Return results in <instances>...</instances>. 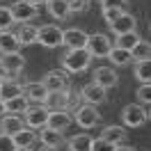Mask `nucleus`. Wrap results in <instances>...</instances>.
<instances>
[{
  "mask_svg": "<svg viewBox=\"0 0 151 151\" xmlns=\"http://www.w3.org/2000/svg\"><path fill=\"white\" fill-rule=\"evenodd\" d=\"M62 37H64V30H60V25H55V23H46V25L39 28L37 41L44 48H57L60 44H62Z\"/></svg>",
  "mask_w": 151,
  "mask_h": 151,
  "instance_id": "nucleus-4",
  "label": "nucleus"
},
{
  "mask_svg": "<svg viewBox=\"0 0 151 151\" xmlns=\"http://www.w3.org/2000/svg\"><path fill=\"white\" fill-rule=\"evenodd\" d=\"M73 124V117L66 112V110H57V112H50V117H48V128H53V131H66L69 126Z\"/></svg>",
  "mask_w": 151,
  "mask_h": 151,
  "instance_id": "nucleus-17",
  "label": "nucleus"
},
{
  "mask_svg": "<svg viewBox=\"0 0 151 151\" xmlns=\"http://www.w3.org/2000/svg\"><path fill=\"white\" fill-rule=\"evenodd\" d=\"M140 41V35L137 32H128V35H119V37L114 39V46L117 48H126V50H131L135 44Z\"/></svg>",
  "mask_w": 151,
  "mask_h": 151,
  "instance_id": "nucleus-30",
  "label": "nucleus"
},
{
  "mask_svg": "<svg viewBox=\"0 0 151 151\" xmlns=\"http://www.w3.org/2000/svg\"><path fill=\"white\" fill-rule=\"evenodd\" d=\"M37 35H39V28L30 25V23H23V25L19 28V32H16L21 46H30V44H35V41H37Z\"/></svg>",
  "mask_w": 151,
  "mask_h": 151,
  "instance_id": "nucleus-23",
  "label": "nucleus"
},
{
  "mask_svg": "<svg viewBox=\"0 0 151 151\" xmlns=\"http://www.w3.org/2000/svg\"><path fill=\"white\" fill-rule=\"evenodd\" d=\"M126 9H103V19L108 21V23H112V21H117L119 16H122Z\"/></svg>",
  "mask_w": 151,
  "mask_h": 151,
  "instance_id": "nucleus-38",
  "label": "nucleus"
},
{
  "mask_svg": "<svg viewBox=\"0 0 151 151\" xmlns=\"http://www.w3.org/2000/svg\"><path fill=\"white\" fill-rule=\"evenodd\" d=\"M147 119H149V112L140 103H131L122 110V122L126 128H140V126L147 124Z\"/></svg>",
  "mask_w": 151,
  "mask_h": 151,
  "instance_id": "nucleus-2",
  "label": "nucleus"
},
{
  "mask_svg": "<svg viewBox=\"0 0 151 151\" xmlns=\"http://www.w3.org/2000/svg\"><path fill=\"white\" fill-rule=\"evenodd\" d=\"M87 2H92V0H87Z\"/></svg>",
  "mask_w": 151,
  "mask_h": 151,
  "instance_id": "nucleus-47",
  "label": "nucleus"
},
{
  "mask_svg": "<svg viewBox=\"0 0 151 151\" xmlns=\"http://www.w3.org/2000/svg\"><path fill=\"white\" fill-rule=\"evenodd\" d=\"M92 60L94 57L89 55L87 48H69L64 53V57H62V66H64V71H69V73H83V71L89 69Z\"/></svg>",
  "mask_w": 151,
  "mask_h": 151,
  "instance_id": "nucleus-1",
  "label": "nucleus"
},
{
  "mask_svg": "<svg viewBox=\"0 0 151 151\" xmlns=\"http://www.w3.org/2000/svg\"><path fill=\"white\" fill-rule=\"evenodd\" d=\"M0 89H2V80H0Z\"/></svg>",
  "mask_w": 151,
  "mask_h": 151,
  "instance_id": "nucleus-45",
  "label": "nucleus"
},
{
  "mask_svg": "<svg viewBox=\"0 0 151 151\" xmlns=\"http://www.w3.org/2000/svg\"><path fill=\"white\" fill-rule=\"evenodd\" d=\"M108 60H110L114 66H126V64H131V62H133V60H131V50H126V48H117V46H112Z\"/></svg>",
  "mask_w": 151,
  "mask_h": 151,
  "instance_id": "nucleus-26",
  "label": "nucleus"
},
{
  "mask_svg": "<svg viewBox=\"0 0 151 151\" xmlns=\"http://www.w3.org/2000/svg\"><path fill=\"white\" fill-rule=\"evenodd\" d=\"M108 25H110V30H112L117 37H119V35H128V32H137V21H135V16L128 14V12H124L117 21L108 23Z\"/></svg>",
  "mask_w": 151,
  "mask_h": 151,
  "instance_id": "nucleus-10",
  "label": "nucleus"
},
{
  "mask_svg": "<svg viewBox=\"0 0 151 151\" xmlns=\"http://www.w3.org/2000/svg\"><path fill=\"white\" fill-rule=\"evenodd\" d=\"M25 128V119L21 117V114H5L2 117V122H0V133H7V135H16Z\"/></svg>",
  "mask_w": 151,
  "mask_h": 151,
  "instance_id": "nucleus-14",
  "label": "nucleus"
},
{
  "mask_svg": "<svg viewBox=\"0 0 151 151\" xmlns=\"http://www.w3.org/2000/svg\"><path fill=\"white\" fill-rule=\"evenodd\" d=\"M16 149L19 147H16L14 137L7 135V133H0V151H16Z\"/></svg>",
  "mask_w": 151,
  "mask_h": 151,
  "instance_id": "nucleus-33",
  "label": "nucleus"
},
{
  "mask_svg": "<svg viewBox=\"0 0 151 151\" xmlns=\"http://www.w3.org/2000/svg\"><path fill=\"white\" fill-rule=\"evenodd\" d=\"M112 151H137V149H135V147H131V144H126V142H124V144H117V147H114Z\"/></svg>",
  "mask_w": 151,
  "mask_h": 151,
  "instance_id": "nucleus-39",
  "label": "nucleus"
},
{
  "mask_svg": "<svg viewBox=\"0 0 151 151\" xmlns=\"http://www.w3.org/2000/svg\"><path fill=\"white\" fill-rule=\"evenodd\" d=\"M87 50H89V55L94 57H108L110 55V50H112V39L103 35V32H96V35H89L87 39Z\"/></svg>",
  "mask_w": 151,
  "mask_h": 151,
  "instance_id": "nucleus-3",
  "label": "nucleus"
},
{
  "mask_svg": "<svg viewBox=\"0 0 151 151\" xmlns=\"http://www.w3.org/2000/svg\"><path fill=\"white\" fill-rule=\"evenodd\" d=\"M16 151H28V149H16Z\"/></svg>",
  "mask_w": 151,
  "mask_h": 151,
  "instance_id": "nucleus-44",
  "label": "nucleus"
},
{
  "mask_svg": "<svg viewBox=\"0 0 151 151\" xmlns=\"http://www.w3.org/2000/svg\"><path fill=\"white\" fill-rule=\"evenodd\" d=\"M92 142L94 140L87 133H80V135L69 140V151H92Z\"/></svg>",
  "mask_w": 151,
  "mask_h": 151,
  "instance_id": "nucleus-28",
  "label": "nucleus"
},
{
  "mask_svg": "<svg viewBox=\"0 0 151 151\" xmlns=\"http://www.w3.org/2000/svg\"><path fill=\"white\" fill-rule=\"evenodd\" d=\"M69 2V9H71V14H80V12H85L87 9V0H66Z\"/></svg>",
  "mask_w": 151,
  "mask_h": 151,
  "instance_id": "nucleus-37",
  "label": "nucleus"
},
{
  "mask_svg": "<svg viewBox=\"0 0 151 151\" xmlns=\"http://www.w3.org/2000/svg\"><path fill=\"white\" fill-rule=\"evenodd\" d=\"M0 62H2V66L7 69L9 76H16L25 69V57L21 55V53H5V55L0 57Z\"/></svg>",
  "mask_w": 151,
  "mask_h": 151,
  "instance_id": "nucleus-15",
  "label": "nucleus"
},
{
  "mask_svg": "<svg viewBox=\"0 0 151 151\" xmlns=\"http://www.w3.org/2000/svg\"><path fill=\"white\" fill-rule=\"evenodd\" d=\"M80 101H83L80 92H71V94H69V108H66V112H76V110L80 108Z\"/></svg>",
  "mask_w": 151,
  "mask_h": 151,
  "instance_id": "nucleus-36",
  "label": "nucleus"
},
{
  "mask_svg": "<svg viewBox=\"0 0 151 151\" xmlns=\"http://www.w3.org/2000/svg\"><path fill=\"white\" fill-rule=\"evenodd\" d=\"M76 124L80 126V128H94L96 124L101 122V112L96 110V105H89V103H85V105H80L78 110H76Z\"/></svg>",
  "mask_w": 151,
  "mask_h": 151,
  "instance_id": "nucleus-7",
  "label": "nucleus"
},
{
  "mask_svg": "<svg viewBox=\"0 0 151 151\" xmlns=\"http://www.w3.org/2000/svg\"><path fill=\"white\" fill-rule=\"evenodd\" d=\"M14 142H16V147H19V149H30V147L37 142V133L25 126L21 133H16V135H14Z\"/></svg>",
  "mask_w": 151,
  "mask_h": 151,
  "instance_id": "nucleus-25",
  "label": "nucleus"
},
{
  "mask_svg": "<svg viewBox=\"0 0 151 151\" xmlns=\"http://www.w3.org/2000/svg\"><path fill=\"white\" fill-rule=\"evenodd\" d=\"M114 144H110L108 140H103V137H96L94 142H92V151H112Z\"/></svg>",
  "mask_w": 151,
  "mask_h": 151,
  "instance_id": "nucleus-35",
  "label": "nucleus"
},
{
  "mask_svg": "<svg viewBox=\"0 0 151 151\" xmlns=\"http://www.w3.org/2000/svg\"><path fill=\"white\" fill-rule=\"evenodd\" d=\"M23 94V87L19 83H9V80H2V89H0V99L2 101H9V99H16V96Z\"/></svg>",
  "mask_w": 151,
  "mask_h": 151,
  "instance_id": "nucleus-29",
  "label": "nucleus"
},
{
  "mask_svg": "<svg viewBox=\"0 0 151 151\" xmlns=\"http://www.w3.org/2000/svg\"><path fill=\"white\" fill-rule=\"evenodd\" d=\"M28 108H30V101L23 94L16 96V99L5 101V110H7V114H25V112H28Z\"/></svg>",
  "mask_w": 151,
  "mask_h": 151,
  "instance_id": "nucleus-22",
  "label": "nucleus"
},
{
  "mask_svg": "<svg viewBox=\"0 0 151 151\" xmlns=\"http://www.w3.org/2000/svg\"><path fill=\"white\" fill-rule=\"evenodd\" d=\"M5 78H7V69H5L2 62H0V80H5Z\"/></svg>",
  "mask_w": 151,
  "mask_h": 151,
  "instance_id": "nucleus-40",
  "label": "nucleus"
},
{
  "mask_svg": "<svg viewBox=\"0 0 151 151\" xmlns=\"http://www.w3.org/2000/svg\"><path fill=\"white\" fill-rule=\"evenodd\" d=\"M39 142L46 144V147H55V149H60V147L64 144V137H62V133H60V131H53V128L44 126V128H39Z\"/></svg>",
  "mask_w": 151,
  "mask_h": 151,
  "instance_id": "nucleus-18",
  "label": "nucleus"
},
{
  "mask_svg": "<svg viewBox=\"0 0 151 151\" xmlns=\"http://www.w3.org/2000/svg\"><path fill=\"white\" fill-rule=\"evenodd\" d=\"M14 23H16V19H14V14H12V7L0 5V32H7Z\"/></svg>",
  "mask_w": 151,
  "mask_h": 151,
  "instance_id": "nucleus-31",
  "label": "nucleus"
},
{
  "mask_svg": "<svg viewBox=\"0 0 151 151\" xmlns=\"http://www.w3.org/2000/svg\"><path fill=\"white\" fill-rule=\"evenodd\" d=\"M131 60L133 62H144V60H151V44L140 39L135 46L131 48Z\"/></svg>",
  "mask_w": 151,
  "mask_h": 151,
  "instance_id": "nucleus-24",
  "label": "nucleus"
},
{
  "mask_svg": "<svg viewBox=\"0 0 151 151\" xmlns=\"http://www.w3.org/2000/svg\"><path fill=\"white\" fill-rule=\"evenodd\" d=\"M103 9H126L128 0H99Z\"/></svg>",
  "mask_w": 151,
  "mask_h": 151,
  "instance_id": "nucleus-34",
  "label": "nucleus"
},
{
  "mask_svg": "<svg viewBox=\"0 0 151 151\" xmlns=\"http://www.w3.org/2000/svg\"><path fill=\"white\" fill-rule=\"evenodd\" d=\"M105 92H108L105 87L96 85L94 80H92V83H87V85L80 89V96H83V101L89 103V105H101V103H105V99H108Z\"/></svg>",
  "mask_w": 151,
  "mask_h": 151,
  "instance_id": "nucleus-9",
  "label": "nucleus"
},
{
  "mask_svg": "<svg viewBox=\"0 0 151 151\" xmlns=\"http://www.w3.org/2000/svg\"><path fill=\"white\" fill-rule=\"evenodd\" d=\"M28 2H32L35 7H39V5H48V0H28Z\"/></svg>",
  "mask_w": 151,
  "mask_h": 151,
  "instance_id": "nucleus-42",
  "label": "nucleus"
},
{
  "mask_svg": "<svg viewBox=\"0 0 151 151\" xmlns=\"http://www.w3.org/2000/svg\"><path fill=\"white\" fill-rule=\"evenodd\" d=\"M12 14H14L16 23L23 25V23H30V21H35L39 16V7H35L28 0H19V2L12 5Z\"/></svg>",
  "mask_w": 151,
  "mask_h": 151,
  "instance_id": "nucleus-8",
  "label": "nucleus"
},
{
  "mask_svg": "<svg viewBox=\"0 0 151 151\" xmlns=\"http://www.w3.org/2000/svg\"><path fill=\"white\" fill-rule=\"evenodd\" d=\"M48 14L55 21H66L71 16V9H69V2L66 0H48Z\"/></svg>",
  "mask_w": 151,
  "mask_h": 151,
  "instance_id": "nucleus-19",
  "label": "nucleus"
},
{
  "mask_svg": "<svg viewBox=\"0 0 151 151\" xmlns=\"http://www.w3.org/2000/svg\"><path fill=\"white\" fill-rule=\"evenodd\" d=\"M37 151H60V149H55V147H46V144H41Z\"/></svg>",
  "mask_w": 151,
  "mask_h": 151,
  "instance_id": "nucleus-41",
  "label": "nucleus"
},
{
  "mask_svg": "<svg viewBox=\"0 0 151 151\" xmlns=\"http://www.w3.org/2000/svg\"><path fill=\"white\" fill-rule=\"evenodd\" d=\"M41 83H44V87H46L48 92H66L69 89V71L53 69V71H48L41 78Z\"/></svg>",
  "mask_w": 151,
  "mask_h": 151,
  "instance_id": "nucleus-6",
  "label": "nucleus"
},
{
  "mask_svg": "<svg viewBox=\"0 0 151 151\" xmlns=\"http://www.w3.org/2000/svg\"><path fill=\"white\" fill-rule=\"evenodd\" d=\"M87 39H89V35H87L85 30H80V28H69V30H64L62 44L66 46V50H69V48H85V46H87Z\"/></svg>",
  "mask_w": 151,
  "mask_h": 151,
  "instance_id": "nucleus-11",
  "label": "nucleus"
},
{
  "mask_svg": "<svg viewBox=\"0 0 151 151\" xmlns=\"http://www.w3.org/2000/svg\"><path fill=\"white\" fill-rule=\"evenodd\" d=\"M5 114H7V110H5V101L0 99V117H5Z\"/></svg>",
  "mask_w": 151,
  "mask_h": 151,
  "instance_id": "nucleus-43",
  "label": "nucleus"
},
{
  "mask_svg": "<svg viewBox=\"0 0 151 151\" xmlns=\"http://www.w3.org/2000/svg\"><path fill=\"white\" fill-rule=\"evenodd\" d=\"M19 48H21V41L19 37L14 35V32H0V53L5 55V53H19Z\"/></svg>",
  "mask_w": 151,
  "mask_h": 151,
  "instance_id": "nucleus-21",
  "label": "nucleus"
},
{
  "mask_svg": "<svg viewBox=\"0 0 151 151\" xmlns=\"http://www.w3.org/2000/svg\"><path fill=\"white\" fill-rule=\"evenodd\" d=\"M135 78L140 80L142 85H151V60H144V62H135V69H133Z\"/></svg>",
  "mask_w": 151,
  "mask_h": 151,
  "instance_id": "nucleus-27",
  "label": "nucleus"
},
{
  "mask_svg": "<svg viewBox=\"0 0 151 151\" xmlns=\"http://www.w3.org/2000/svg\"><path fill=\"white\" fill-rule=\"evenodd\" d=\"M101 137L117 147V144H124V142H126V131H124V126H114L112 124V126H105L103 131H101Z\"/></svg>",
  "mask_w": 151,
  "mask_h": 151,
  "instance_id": "nucleus-20",
  "label": "nucleus"
},
{
  "mask_svg": "<svg viewBox=\"0 0 151 151\" xmlns=\"http://www.w3.org/2000/svg\"><path fill=\"white\" fill-rule=\"evenodd\" d=\"M135 94H137L140 105H151V85H140Z\"/></svg>",
  "mask_w": 151,
  "mask_h": 151,
  "instance_id": "nucleus-32",
  "label": "nucleus"
},
{
  "mask_svg": "<svg viewBox=\"0 0 151 151\" xmlns=\"http://www.w3.org/2000/svg\"><path fill=\"white\" fill-rule=\"evenodd\" d=\"M94 83L96 85L105 87V89H110V87H117V83H119V78H117V71H114L112 66H99V69H94Z\"/></svg>",
  "mask_w": 151,
  "mask_h": 151,
  "instance_id": "nucleus-12",
  "label": "nucleus"
},
{
  "mask_svg": "<svg viewBox=\"0 0 151 151\" xmlns=\"http://www.w3.org/2000/svg\"><path fill=\"white\" fill-rule=\"evenodd\" d=\"M149 119H151V112H149Z\"/></svg>",
  "mask_w": 151,
  "mask_h": 151,
  "instance_id": "nucleus-46",
  "label": "nucleus"
},
{
  "mask_svg": "<svg viewBox=\"0 0 151 151\" xmlns=\"http://www.w3.org/2000/svg\"><path fill=\"white\" fill-rule=\"evenodd\" d=\"M69 94H71V89H66V92H48L44 105H46L50 112L66 110V108H69Z\"/></svg>",
  "mask_w": 151,
  "mask_h": 151,
  "instance_id": "nucleus-13",
  "label": "nucleus"
},
{
  "mask_svg": "<svg viewBox=\"0 0 151 151\" xmlns=\"http://www.w3.org/2000/svg\"><path fill=\"white\" fill-rule=\"evenodd\" d=\"M48 117H50V110H48L44 103H37V105H30L28 112L23 114V119H25V126L32 128V131H37V128H44L48 124Z\"/></svg>",
  "mask_w": 151,
  "mask_h": 151,
  "instance_id": "nucleus-5",
  "label": "nucleus"
},
{
  "mask_svg": "<svg viewBox=\"0 0 151 151\" xmlns=\"http://www.w3.org/2000/svg\"><path fill=\"white\" fill-rule=\"evenodd\" d=\"M23 96L30 103H44L48 96V89L44 87V83H28V85H23Z\"/></svg>",
  "mask_w": 151,
  "mask_h": 151,
  "instance_id": "nucleus-16",
  "label": "nucleus"
}]
</instances>
